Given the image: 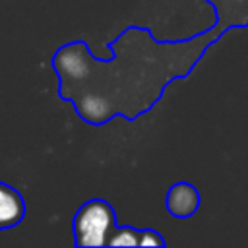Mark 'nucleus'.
I'll list each match as a JSON object with an SVG mask.
<instances>
[{
	"instance_id": "f257e3e1",
	"label": "nucleus",
	"mask_w": 248,
	"mask_h": 248,
	"mask_svg": "<svg viewBox=\"0 0 248 248\" xmlns=\"http://www.w3.org/2000/svg\"><path fill=\"white\" fill-rule=\"evenodd\" d=\"M223 35L211 23L186 39L157 41L151 27L128 25L107 43L108 58H97L87 41L64 43L50 62L58 97L89 126H105L116 116L134 122L155 108L172 81L186 79Z\"/></svg>"
},
{
	"instance_id": "f03ea898",
	"label": "nucleus",
	"mask_w": 248,
	"mask_h": 248,
	"mask_svg": "<svg viewBox=\"0 0 248 248\" xmlns=\"http://www.w3.org/2000/svg\"><path fill=\"white\" fill-rule=\"evenodd\" d=\"M116 211L105 198H91L78 207L72 219L74 244L78 248L108 246L112 229L116 227Z\"/></svg>"
},
{
	"instance_id": "7ed1b4c3",
	"label": "nucleus",
	"mask_w": 248,
	"mask_h": 248,
	"mask_svg": "<svg viewBox=\"0 0 248 248\" xmlns=\"http://www.w3.org/2000/svg\"><path fill=\"white\" fill-rule=\"evenodd\" d=\"M200 205H202V198H200L198 188L184 180L174 182L169 188L167 198H165V207H167L169 215L174 219L194 217V213L200 209Z\"/></svg>"
},
{
	"instance_id": "20e7f679",
	"label": "nucleus",
	"mask_w": 248,
	"mask_h": 248,
	"mask_svg": "<svg viewBox=\"0 0 248 248\" xmlns=\"http://www.w3.org/2000/svg\"><path fill=\"white\" fill-rule=\"evenodd\" d=\"M213 8L215 27L223 33L231 29H248V0H203Z\"/></svg>"
},
{
	"instance_id": "39448f33",
	"label": "nucleus",
	"mask_w": 248,
	"mask_h": 248,
	"mask_svg": "<svg viewBox=\"0 0 248 248\" xmlns=\"http://www.w3.org/2000/svg\"><path fill=\"white\" fill-rule=\"evenodd\" d=\"M27 213L25 200L19 190L0 180V231L17 227Z\"/></svg>"
},
{
	"instance_id": "423d86ee",
	"label": "nucleus",
	"mask_w": 248,
	"mask_h": 248,
	"mask_svg": "<svg viewBox=\"0 0 248 248\" xmlns=\"http://www.w3.org/2000/svg\"><path fill=\"white\" fill-rule=\"evenodd\" d=\"M140 240H141V229L116 225L108 238V246H140Z\"/></svg>"
},
{
	"instance_id": "0eeeda50",
	"label": "nucleus",
	"mask_w": 248,
	"mask_h": 248,
	"mask_svg": "<svg viewBox=\"0 0 248 248\" xmlns=\"http://www.w3.org/2000/svg\"><path fill=\"white\" fill-rule=\"evenodd\" d=\"M140 246H167V240L155 231V229H141V240Z\"/></svg>"
}]
</instances>
